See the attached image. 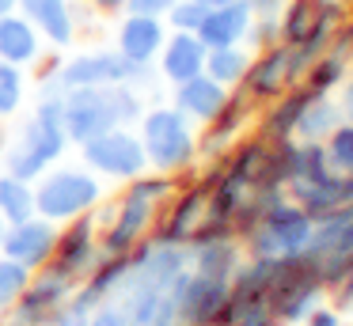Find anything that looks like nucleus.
Returning <instances> with one entry per match:
<instances>
[{
	"label": "nucleus",
	"instance_id": "1",
	"mask_svg": "<svg viewBox=\"0 0 353 326\" xmlns=\"http://www.w3.org/2000/svg\"><path fill=\"white\" fill-rule=\"evenodd\" d=\"M69 136L61 125V95H34V106L16 133H8V156L4 174H16L23 182H34L46 167L69 156Z\"/></svg>",
	"mask_w": 353,
	"mask_h": 326
},
{
	"label": "nucleus",
	"instance_id": "2",
	"mask_svg": "<svg viewBox=\"0 0 353 326\" xmlns=\"http://www.w3.org/2000/svg\"><path fill=\"white\" fill-rule=\"evenodd\" d=\"M34 68H39L34 95H65L69 88H114V83H130L133 76V65L114 45L54 53V57H42Z\"/></svg>",
	"mask_w": 353,
	"mask_h": 326
},
{
	"label": "nucleus",
	"instance_id": "3",
	"mask_svg": "<svg viewBox=\"0 0 353 326\" xmlns=\"http://www.w3.org/2000/svg\"><path fill=\"white\" fill-rule=\"evenodd\" d=\"M137 133L148 156V171H163L175 179L198 171V125L171 103H148L137 121Z\"/></svg>",
	"mask_w": 353,
	"mask_h": 326
},
{
	"label": "nucleus",
	"instance_id": "4",
	"mask_svg": "<svg viewBox=\"0 0 353 326\" xmlns=\"http://www.w3.org/2000/svg\"><path fill=\"white\" fill-rule=\"evenodd\" d=\"M107 197V182L80 159H72V163L57 159L34 179V212L54 224H69L84 212H95Z\"/></svg>",
	"mask_w": 353,
	"mask_h": 326
},
{
	"label": "nucleus",
	"instance_id": "5",
	"mask_svg": "<svg viewBox=\"0 0 353 326\" xmlns=\"http://www.w3.org/2000/svg\"><path fill=\"white\" fill-rule=\"evenodd\" d=\"M160 209H163L160 201L145 197L137 186L125 182L114 201L107 197L95 209V216H99V250L103 254H130L141 239H148L156 232Z\"/></svg>",
	"mask_w": 353,
	"mask_h": 326
},
{
	"label": "nucleus",
	"instance_id": "6",
	"mask_svg": "<svg viewBox=\"0 0 353 326\" xmlns=\"http://www.w3.org/2000/svg\"><path fill=\"white\" fill-rule=\"evenodd\" d=\"M312 232H315V216H307L289 194L281 201H274L262 220L251 227V232L239 235L243 243V254L247 258H285V254H296L312 243Z\"/></svg>",
	"mask_w": 353,
	"mask_h": 326
},
{
	"label": "nucleus",
	"instance_id": "7",
	"mask_svg": "<svg viewBox=\"0 0 353 326\" xmlns=\"http://www.w3.org/2000/svg\"><path fill=\"white\" fill-rule=\"evenodd\" d=\"M77 159L84 167H92L103 182H118L125 186L130 179H137L141 171H148V156L141 144L137 125H110L99 136L84 141L77 148Z\"/></svg>",
	"mask_w": 353,
	"mask_h": 326
},
{
	"label": "nucleus",
	"instance_id": "8",
	"mask_svg": "<svg viewBox=\"0 0 353 326\" xmlns=\"http://www.w3.org/2000/svg\"><path fill=\"white\" fill-rule=\"evenodd\" d=\"M77 285H80L77 277H69L54 262H46L42 269L31 273V281L19 292V300L8 307V326H50V318L77 292Z\"/></svg>",
	"mask_w": 353,
	"mask_h": 326
},
{
	"label": "nucleus",
	"instance_id": "9",
	"mask_svg": "<svg viewBox=\"0 0 353 326\" xmlns=\"http://www.w3.org/2000/svg\"><path fill=\"white\" fill-rule=\"evenodd\" d=\"M61 125L72 148L99 136L103 129L118 125L114 91L110 88H69L61 95Z\"/></svg>",
	"mask_w": 353,
	"mask_h": 326
},
{
	"label": "nucleus",
	"instance_id": "10",
	"mask_svg": "<svg viewBox=\"0 0 353 326\" xmlns=\"http://www.w3.org/2000/svg\"><path fill=\"white\" fill-rule=\"evenodd\" d=\"M171 296H175L179 323L183 326H221L228 300H232V281L201 277V273L186 269L171 285Z\"/></svg>",
	"mask_w": 353,
	"mask_h": 326
},
{
	"label": "nucleus",
	"instance_id": "11",
	"mask_svg": "<svg viewBox=\"0 0 353 326\" xmlns=\"http://www.w3.org/2000/svg\"><path fill=\"white\" fill-rule=\"evenodd\" d=\"M99 258L103 250H99V216L95 212H84L69 224H57V247H54V258H50L57 269L84 281Z\"/></svg>",
	"mask_w": 353,
	"mask_h": 326
},
{
	"label": "nucleus",
	"instance_id": "12",
	"mask_svg": "<svg viewBox=\"0 0 353 326\" xmlns=\"http://www.w3.org/2000/svg\"><path fill=\"white\" fill-rule=\"evenodd\" d=\"M205 201H209V182L201 179L198 171L186 174L183 186L171 194V201L160 209V220H156V235L171 243H183L194 235V227L205 220Z\"/></svg>",
	"mask_w": 353,
	"mask_h": 326
},
{
	"label": "nucleus",
	"instance_id": "13",
	"mask_svg": "<svg viewBox=\"0 0 353 326\" xmlns=\"http://www.w3.org/2000/svg\"><path fill=\"white\" fill-rule=\"evenodd\" d=\"M54 247H57V224L46 216H27V220H16V224L4 227V239H0V254L19 262L23 269H42V265L54 258Z\"/></svg>",
	"mask_w": 353,
	"mask_h": 326
},
{
	"label": "nucleus",
	"instance_id": "14",
	"mask_svg": "<svg viewBox=\"0 0 353 326\" xmlns=\"http://www.w3.org/2000/svg\"><path fill=\"white\" fill-rule=\"evenodd\" d=\"M186 269H190L186 247L183 243H171V239H160L156 232L130 250V273L152 281V285H160V288H171Z\"/></svg>",
	"mask_w": 353,
	"mask_h": 326
},
{
	"label": "nucleus",
	"instance_id": "15",
	"mask_svg": "<svg viewBox=\"0 0 353 326\" xmlns=\"http://www.w3.org/2000/svg\"><path fill=\"white\" fill-rule=\"evenodd\" d=\"M251 110H254V99L247 95L243 88H232L224 110L216 114L209 125H201L205 133H198V159H201V163H213V159H224V156H228L232 144L239 141V133H243Z\"/></svg>",
	"mask_w": 353,
	"mask_h": 326
},
{
	"label": "nucleus",
	"instance_id": "16",
	"mask_svg": "<svg viewBox=\"0 0 353 326\" xmlns=\"http://www.w3.org/2000/svg\"><path fill=\"white\" fill-rule=\"evenodd\" d=\"M19 12L34 23V30L42 34L46 50L69 53L80 42L77 0H19Z\"/></svg>",
	"mask_w": 353,
	"mask_h": 326
},
{
	"label": "nucleus",
	"instance_id": "17",
	"mask_svg": "<svg viewBox=\"0 0 353 326\" xmlns=\"http://www.w3.org/2000/svg\"><path fill=\"white\" fill-rule=\"evenodd\" d=\"M168 38V23L163 15H137V12H122L114 27V50L122 53L130 65H156Z\"/></svg>",
	"mask_w": 353,
	"mask_h": 326
},
{
	"label": "nucleus",
	"instance_id": "18",
	"mask_svg": "<svg viewBox=\"0 0 353 326\" xmlns=\"http://www.w3.org/2000/svg\"><path fill=\"white\" fill-rule=\"evenodd\" d=\"M239 88H243L254 103H270V99H277L281 91L296 88V80H292V53H289V45L277 42V45H270V50L254 53L251 68H247V76H243Z\"/></svg>",
	"mask_w": 353,
	"mask_h": 326
},
{
	"label": "nucleus",
	"instance_id": "19",
	"mask_svg": "<svg viewBox=\"0 0 353 326\" xmlns=\"http://www.w3.org/2000/svg\"><path fill=\"white\" fill-rule=\"evenodd\" d=\"M205 42L198 34H186V30H168L163 38V50L156 57V76L160 83L175 88V83L190 80V76L205 72Z\"/></svg>",
	"mask_w": 353,
	"mask_h": 326
},
{
	"label": "nucleus",
	"instance_id": "20",
	"mask_svg": "<svg viewBox=\"0 0 353 326\" xmlns=\"http://www.w3.org/2000/svg\"><path fill=\"white\" fill-rule=\"evenodd\" d=\"M228 95H232V91L224 88V83H216L213 76L198 72V76H190V80L175 83L168 103L175 106V110H183L186 118L194 121V125H209V121H213L216 114L224 110Z\"/></svg>",
	"mask_w": 353,
	"mask_h": 326
},
{
	"label": "nucleus",
	"instance_id": "21",
	"mask_svg": "<svg viewBox=\"0 0 353 326\" xmlns=\"http://www.w3.org/2000/svg\"><path fill=\"white\" fill-rule=\"evenodd\" d=\"M46 42L34 30V23L23 12H8L0 15V61H8L16 68H34L46 57Z\"/></svg>",
	"mask_w": 353,
	"mask_h": 326
},
{
	"label": "nucleus",
	"instance_id": "22",
	"mask_svg": "<svg viewBox=\"0 0 353 326\" xmlns=\"http://www.w3.org/2000/svg\"><path fill=\"white\" fill-rule=\"evenodd\" d=\"M186 258H190V269L201 277H216V281H232V273L243 262V243L239 235H216L205 243H186Z\"/></svg>",
	"mask_w": 353,
	"mask_h": 326
},
{
	"label": "nucleus",
	"instance_id": "23",
	"mask_svg": "<svg viewBox=\"0 0 353 326\" xmlns=\"http://www.w3.org/2000/svg\"><path fill=\"white\" fill-rule=\"evenodd\" d=\"M251 4L247 0H232V4H216L205 12L198 27V38L205 42V50H216V45H239L251 30Z\"/></svg>",
	"mask_w": 353,
	"mask_h": 326
},
{
	"label": "nucleus",
	"instance_id": "24",
	"mask_svg": "<svg viewBox=\"0 0 353 326\" xmlns=\"http://www.w3.org/2000/svg\"><path fill=\"white\" fill-rule=\"evenodd\" d=\"M307 95H312V91H307L304 83H296V88L281 91L277 99H270V106H266V114H262L259 133L254 136H262L266 144L289 141V136L296 133V121H300V110H304Z\"/></svg>",
	"mask_w": 353,
	"mask_h": 326
},
{
	"label": "nucleus",
	"instance_id": "25",
	"mask_svg": "<svg viewBox=\"0 0 353 326\" xmlns=\"http://www.w3.org/2000/svg\"><path fill=\"white\" fill-rule=\"evenodd\" d=\"M353 250V205L327 212V216L315 220L312 243L304 247V254L312 258H330V254H350Z\"/></svg>",
	"mask_w": 353,
	"mask_h": 326
},
{
	"label": "nucleus",
	"instance_id": "26",
	"mask_svg": "<svg viewBox=\"0 0 353 326\" xmlns=\"http://www.w3.org/2000/svg\"><path fill=\"white\" fill-rule=\"evenodd\" d=\"M163 292L168 288H160V285H152V281H145V277H125V285L118 288L110 300L118 303V307L125 311V318H130V326H145L148 323V315H152L156 307H160V300H163Z\"/></svg>",
	"mask_w": 353,
	"mask_h": 326
},
{
	"label": "nucleus",
	"instance_id": "27",
	"mask_svg": "<svg viewBox=\"0 0 353 326\" xmlns=\"http://www.w3.org/2000/svg\"><path fill=\"white\" fill-rule=\"evenodd\" d=\"M266 159H270V144L262 136H247V141L232 144V152L224 156V171L243 179L247 186H259L262 174H266Z\"/></svg>",
	"mask_w": 353,
	"mask_h": 326
},
{
	"label": "nucleus",
	"instance_id": "28",
	"mask_svg": "<svg viewBox=\"0 0 353 326\" xmlns=\"http://www.w3.org/2000/svg\"><path fill=\"white\" fill-rule=\"evenodd\" d=\"M251 57L254 53L247 50L243 42L239 45H216V50L205 53V76H213L216 83H224V88H239L247 76V68H251Z\"/></svg>",
	"mask_w": 353,
	"mask_h": 326
},
{
	"label": "nucleus",
	"instance_id": "29",
	"mask_svg": "<svg viewBox=\"0 0 353 326\" xmlns=\"http://www.w3.org/2000/svg\"><path fill=\"white\" fill-rule=\"evenodd\" d=\"M342 121V110H338V103L330 95H307L304 110H300V121H296V141H323V136L330 133V129Z\"/></svg>",
	"mask_w": 353,
	"mask_h": 326
},
{
	"label": "nucleus",
	"instance_id": "30",
	"mask_svg": "<svg viewBox=\"0 0 353 326\" xmlns=\"http://www.w3.org/2000/svg\"><path fill=\"white\" fill-rule=\"evenodd\" d=\"M125 277H130V254H103L80 285H84L88 292L103 303V300H110V296L125 285Z\"/></svg>",
	"mask_w": 353,
	"mask_h": 326
},
{
	"label": "nucleus",
	"instance_id": "31",
	"mask_svg": "<svg viewBox=\"0 0 353 326\" xmlns=\"http://www.w3.org/2000/svg\"><path fill=\"white\" fill-rule=\"evenodd\" d=\"M27 95H31V80L27 68H16L8 61H0V121H12L23 114Z\"/></svg>",
	"mask_w": 353,
	"mask_h": 326
},
{
	"label": "nucleus",
	"instance_id": "32",
	"mask_svg": "<svg viewBox=\"0 0 353 326\" xmlns=\"http://www.w3.org/2000/svg\"><path fill=\"white\" fill-rule=\"evenodd\" d=\"M0 216L8 224L34 216V182H23L16 174H0Z\"/></svg>",
	"mask_w": 353,
	"mask_h": 326
},
{
	"label": "nucleus",
	"instance_id": "33",
	"mask_svg": "<svg viewBox=\"0 0 353 326\" xmlns=\"http://www.w3.org/2000/svg\"><path fill=\"white\" fill-rule=\"evenodd\" d=\"M300 83H304L307 91H315V95H330L334 88H342V83H345V57H342V53H334V50L323 53V57H315Z\"/></svg>",
	"mask_w": 353,
	"mask_h": 326
},
{
	"label": "nucleus",
	"instance_id": "34",
	"mask_svg": "<svg viewBox=\"0 0 353 326\" xmlns=\"http://www.w3.org/2000/svg\"><path fill=\"white\" fill-rule=\"evenodd\" d=\"M319 19V0H289L281 8V42L296 45L307 38V30Z\"/></svg>",
	"mask_w": 353,
	"mask_h": 326
},
{
	"label": "nucleus",
	"instance_id": "35",
	"mask_svg": "<svg viewBox=\"0 0 353 326\" xmlns=\"http://www.w3.org/2000/svg\"><path fill=\"white\" fill-rule=\"evenodd\" d=\"M95 307H99V300H95L84 285H77V292H72L69 300L57 307V315L50 318V326H88V323H92V311Z\"/></svg>",
	"mask_w": 353,
	"mask_h": 326
},
{
	"label": "nucleus",
	"instance_id": "36",
	"mask_svg": "<svg viewBox=\"0 0 353 326\" xmlns=\"http://www.w3.org/2000/svg\"><path fill=\"white\" fill-rule=\"evenodd\" d=\"M323 148H327V159L334 171H353V125L350 121H338L327 136H323Z\"/></svg>",
	"mask_w": 353,
	"mask_h": 326
},
{
	"label": "nucleus",
	"instance_id": "37",
	"mask_svg": "<svg viewBox=\"0 0 353 326\" xmlns=\"http://www.w3.org/2000/svg\"><path fill=\"white\" fill-rule=\"evenodd\" d=\"M114 110H118V125H137L141 114H145L148 106V95L141 88H133V83H114Z\"/></svg>",
	"mask_w": 353,
	"mask_h": 326
},
{
	"label": "nucleus",
	"instance_id": "38",
	"mask_svg": "<svg viewBox=\"0 0 353 326\" xmlns=\"http://www.w3.org/2000/svg\"><path fill=\"white\" fill-rule=\"evenodd\" d=\"M27 281H31V269H23L19 262H12V258L0 254V311H8L12 303L19 300V292L27 288Z\"/></svg>",
	"mask_w": 353,
	"mask_h": 326
},
{
	"label": "nucleus",
	"instance_id": "39",
	"mask_svg": "<svg viewBox=\"0 0 353 326\" xmlns=\"http://www.w3.org/2000/svg\"><path fill=\"white\" fill-rule=\"evenodd\" d=\"M205 12H209V8L198 4V0H175V4L163 12V23H168V30H186V34H198Z\"/></svg>",
	"mask_w": 353,
	"mask_h": 326
},
{
	"label": "nucleus",
	"instance_id": "40",
	"mask_svg": "<svg viewBox=\"0 0 353 326\" xmlns=\"http://www.w3.org/2000/svg\"><path fill=\"white\" fill-rule=\"evenodd\" d=\"M277 42H281V15H254L243 45H251V50L259 53V50H270V45H277Z\"/></svg>",
	"mask_w": 353,
	"mask_h": 326
},
{
	"label": "nucleus",
	"instance_id": "41",
	"mask_svg": "<svg viewBox=\"0 0 353 326\" xmlns=\"http://www.w3.org/2000/svg\"><path fill=\"white\" fill-rule=\"evenodd\" d=\"M88 326H130V318H125V311L118 307L114 300H103L99 307L92 311V323Z\"/></svg>",
	"mask_w": 353,
	"mask_h": 326
},
{
	"label": "nucleus",
	"instance_id": "42",
	"mask_svg": "<svg viewBox=\"0 0 353 326\" xmlns=\"http://www.w3.org/2000/svg\"><path fill=\"white\" fill-rule=\"evenodd\" d=\"M145 326H183L179 323V307H175V296H171V288L163 292V300H160V307L148 315V323Z\"/></svg>",
	"mask_w": 353,
	"mask_h": 326
},
{
	"label": "nucleus",
	"instance_id": "43",
	"mask_svg": "<svg viewBox=\"0 0 353 326\" xmlns=\"http://www.w3.org/2000/svg\"><path fill=\"white\" fill-rule=\"evenodd\" d=\"M304 326H345V323H342V311L338 307H323L319 303V307L304 318Z\"/></svg>",
	"mask_w": 353,
	"mask_h": 326
},
{
	"label": "nucleus",
	"instance_id": "44",
	"mask_svg": "<svg viewBox=\"0 0 353 326\" xmlns=\"http://www.w3.org/2000/svg\"><path fill=\"white\" fill-rule=\"evenodd\" d=\"M175 0H125V12H137V15H163Z\"/></svg>",
	"mask_w": 353,
	"mask_h": 326
},
{
	"label": "nucleus",
	"instance_id": "45",
	"mask_svg": "<svg viewBox=\"0 0 353 326\" xmlns=\"http://www.w3.org/2000/svg\"><path fill=\"white\" fill-rule=\"evenodd\" d=\"M88 8H92L99 19H118V15L125 12V0H84Z\"/></svg>",
	"mask_w": 353,
	"mask_h": 326
},
{
	"label": "nucleus",
	"instance_id": "46",
	"mask_svg": "<svg viewBox=\"0 0 353 326\" xmlns=\"http://www.w3.org/2000/svg\"><path fill=\"white\" fill-rule=\"evenodd\" d=\"M251 4L254 15H281V8L289 4V0H247Z\"/></svg>",
	"mask_w": 353,
	"mask_h": 326
},
{
	"label": "nucleus",
	"instance_id": "47",
	"mask_svg": "<svg viewBox=\"0 0 353 326\" xmlns=\"http://www.w3.org/2000/svg\"><path fill=\"white\" fill-rule=\"evenodd\" d=\"M338 110H342V121L353 125V80L342 83V99H338Z\"/></svg>",
	"mask_w": 353,
	"mask_h": 326
},
{
	"label": "nucleus",
	"instance_id": "48",
	"mask_svg": "<svg viewBox=\"0 0 353 326\" xmlns=\"http://www.w3.org/2000/svg\"><path fill=\"white\" fill-rule=\"evenodd\" d=\"M4 156H8V129H0V174H4Z\"/></svg>",
	"mask_w": 353,
	"mask_h": 326
},
{
	"label": "nucleus",
	"instance_id": "49",
	"mask_svg": "<svg viewBox=\"0 0 353 326\" xmlns=\"http://www.w3.org/2000/svg\"><path fill=\"white\" fill-rule=\"evenodd\" d=\"M8 12H19V0H0V15H8Z\"/></svg>",
	"mask_w": 353,
	"mask_h": 326
},
{
	"label": "nucleus",
	"instance_id": "50",
	"mask_svg": "<svg viewBox=\"0 0 353 326\" xmlns=\"http://www.w3.org/2000/svg\"><path fill=\"white\" fill-rule=\"evenodd\" d=\"M198 4H205V8H216V4H232V0H198Z\"/></svg>",
	"mask_w": 353,
	"mask_h": 326
},
{
	"label": "nucleus",
	"instance_id": "51",
	"mask_svg": "<svg viewBox=\"0 0 353 326\" xmlns=\"http://www.w3.org/2000/svg\"><path fill=\"white\" fill-rule=\"evenodd\" d=\"M4 227H8V220H4V216H0V239H4Z\"/></svg>",
	"mask_w": 353,
	"mask_h": 326
},
{
	"label": "nucleus",
	"instance_id": "52",
	"mask_svg": "<svg viewBox=\"0 0 353 326\" xmlns=\"http://www.w3.org/2000/svg\"><path fill=\"white\" fill-rule=\"evenodd\" d=\"M350 45H353V30H350Z\"/></svg>",
	"mask_w": 353,
	"mask_h": 326
},
{
	"label": "nucleus",
	"instance_id": "53",
	"mask_svg": "<svg viewBox=\"0 0 353 326\" xmlns=\"http://www.w3.org/2000/svg\"><path fill=\"white\" fill-rule=\"evenodd\" d=\"M77 4H84V0H77Z\"/></svg>",
	"mask_w": 353,
	"mask_h": 326
}]
</instances>
